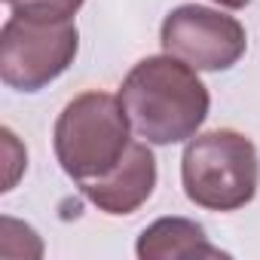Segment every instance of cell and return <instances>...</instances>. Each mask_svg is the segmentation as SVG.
Returning <instances> with one entry per match:
<instances>
[{"instance_id": "cell-4", "label": "cell", "mask_w": 260, "mask_h": 260, "mask_svg": "<svg viewBox=\"0 0 260 260\" xmlns=\"http://www.w3.org/2000/svg\"><path fill=\"white\" fill-rule=\"evenodd\" d=\"M80 52L74 22L10 16L0 28V80L16 92H40L58 80Z\"/></svg>"}, {"instance_id": "cell-8", "label": "cell", "mask_w": 260, "mask_h": 260, "mask_svg": "<svg viewBox=\"0 0 260 260\" xmlns=\"http://www.w3.org/2000/svg\"><path fill=\"white\" fill-rule=\"evenodd\" d=\"M13 16L37 19V22H71L86 0H4Z\"/></svg>"}, {"instance_id": "cell-2", "label": "cell", "mask_w": 260, "mask_h": 260, "mask_svg": "<svg viewBox=\"0 0 260 260\" xmlns=\"http://www.w3.org/2000/svg\"><path fill=\"white\" fill-rule=\"evenodd\" d=\"M132 132L135 128L119 95L83 92L68 101L55 119V159L77 187L92 184L122 162L125 150L132 147Z\"/></svg>"}, {"instance_id": "cell-3", "label": "cell", "mask_w": 260, "mask_h": 260, "mask_svg": "<svg viewBox=\"0 0 260 260\" xmlns=\"http://www.w3.org/2000/svg\"><path fill=\"white\" fill-rule=\"evenodd\" d=\"M181 181L190 202L208 211L245 208L260 187V156L236 128L193 135L181 156Z\"/></svg>"}, {"instance_id": "cell-7", "label": "cell", "mask_w": 260, "mask_h": 260, "mask_svg": "<svg viewBox=\"0 0 260 260\" xmlns=\"http://www.w3.org/2000/svg\"><path fill=\"white\" fill-rule=\"evenodd\" d=\"M141 260H184V257H226L217 245L208 242L205 230L187 217H159L153 220L135 245Z\"/></svg>"}, {"instance_id": "cell-5", "label": "cell", "mask_w": 260, "mask_h": 260, "mask_svg": "<svg viewBox=\"0 0 260 260\" xmlns=\"http://www.w3.org/2000/svg\"><path fill=\"white\" fill-rule=\"evenodd\" d=\"M159 43L169 55L196 71H230L248 49V34L239 19L220 10L184 4L162 19Z\"/></svg>"}, {"instance_id": "cell-1", "label": "cell", "mask_w": 260, "mask_h": 260, "mask_svg": "<svg viewBox=\"0 0 260 260\" xmlns=\"http://www.w3.org/2000/svg\"><path fill=\"white\" fill-rule=\"evenodd\" d=\"M119 101L128 113L135 135L153 147L190 141L208 116L211 95L196 68L175 55L141 58L125 74Z\"/></svg>"}, {"instance_id": "cell-9", "label": "cell", "mask_w": 260, "mask_h": 260, "mask_svg": "<svg viewBox=\"0 0 260 260\" xmlns=\"http://www.w3.org/2000/svg\"><path fill=\"white\" fill-rule=\"evenodd\" d=\"M217 7H226V10H245L251 0H214Z\"/></svg>"}, {"instance_id": "cell-6", "label": "cell", "mask_w": 260, "mask_h": 260, "mask_svg": "<svg viewBox=\"0 0 260 260\" xmlns=\"http://www.w3.org/2000/svg\"><path fill=\"white\" fill-rule=\"evenodd\" d=\"M153 187H156V156L147 141H132L122 162L110 175L92 184H83L80 190L104 214L122 217V214L138 211L153 196Z\"/></svg>"}]
</instances>
